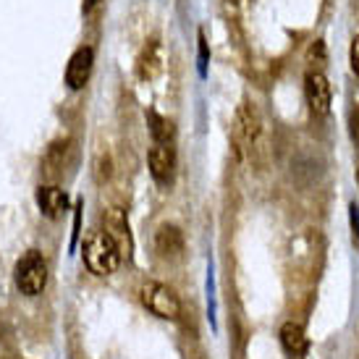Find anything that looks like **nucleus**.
I'll return each instance as SVG.
<instances>
[{"label": "nucleus", "instance_id": "nucleus-19", "mask_svg": "<svg viewBox=\"0 0 359 359\" xmlns=\"http://www.w3.org/2000/svg\"><path fill=\"white\" fill-rule=\"evenodd\" d=\"M97 3H100V0H84V3H81V11H84V13H90V11L95 8Z\"/></svg>", "mask_w": 359, "mask_h": 359}, {"label": "nucleus", "instance_id": "nucleus-1", "mask_svg": "<svg viewBox=\"0 0 359 359\" xmlns=\"http://www.w3.org/2000/svg\"><path fill=\"white\" fill-rule=\"evenodd\" d=\"M121 247L108 231H90L84 239V262L95 276H110L121 265Z\"/></svg>", "mask_w": 359, "mask_h": 359}, {"label": "nucleus", "instance_id": "nucleus-4", "mask_svg": "<svg viewBox=\"0 0 359 359\" xmlns=\"http://www.w3.org/2000/svg\"><path fill=\"white\" fill-rule=\"evenodd\" d=\"M304 95H307V105L315 116H328L333 92H330V81L323 71H309L304 76Z\"/></svg>", "mask_w": 359, "mask_h": 359}, {"label": "nucleus", "instance_id": "nucleus-16", "mask_svg": "<svg viewBox=\"0 0 359 359\" xmlns=\"http://www.w3.org/2000/svg\"><path fill=\"white\" fill-rule=\"evenodd\" d=\"M351 140L357 142V147H359V105L351 110Z\"/></svg>", "mask_w": 359, "mask_h": 359}, {"label": "nucleus", "instance_id": "nucleus-12", "mask_svg": "<svg viewBox=\"0 0 359 359\" xmlns=\"http://www.w3.org/2000/svg\"><path fill=\"white\" fill-rule=\"evenodd\" d=\"M108 233L118 241L121 252H123V247H126V255H129V250H131L129 223H126V215H123V210H121V208H113L108 212Z\"/></svg>", "mask_w": 359, "mask_h": 359}, {"label": "nucleus", "instance_id": "nucleus-9", "mask_svg": "<svg viewBox=\"0 0 359 359\" xmlns=\"http://www.w3.org/2000/svg\"><path fill=\"white\" fill-rule=\"evenodd\" d=\"M160 71H163V48H160V40H150L140 53L137 74H140V79L152 81Z\"/></svg>", "mask_w": 359, "mask_h": 359}, {"label": "nucleus", "instance_id": "nucleus-11", "mask_svg": "<svg viewBox=\"0 0 359 359\" xmlns=\"http://www.w3.org/2000/svg\"><path fill=\"white\" fill-rule=\"evenodd\" d=\"M280 344H283V349L289 351L291 357H304V351H307V336H304L302 325L286 323L280 328Z\"/></svg>", "mask_w": 359, "mask_h": 359}, {"label": "nucleus", "instance_id": "nucleus-18", "mask_svg": "<svg viewBox=\"0 0 359 359\" xmlns=\"http://www.w3.org/2000/svg\"><path fill=\"white\" fill-rule=\"evenodd\" d=\"M351 226H354V239L359 241V212L354 205H351Z\"/></svg>", "mask_w": 359, "mask_h": 359}, {"label": "nucleus", "instance_id": "nucleus-7", "mask_svg": "<svg viewBox=\"0 0 359 359\" xmlns=\"http://www.w3.org/2000/svg\"><path fill=\"white\" fill-rule=\"evenodd\" d=\"M236 126H239L244 144H250V150L257 147L259 137H262V118H259L257 108L252 102H241L239 105V110H236Z\"/></svg>", "mask_w": 359, "mask_h": 359}, {"label": "nucleus", "instance_id": "nucleus-17", "mask_svg": "<svg viewBox=\"0 0 359 359\" xmlns=\"http://www.w3.org/2000/svg\"><path fill=\"white\" fill-rule=\"evenodd\" d=\"M351 69H354V74L359 76V37L351 42Z\"/></svg>", "mask_w": 359, "mask_h": 359}, {"label": "nucleus", "instance_id": "nucleus-15", "mask_svg": "<svg viewBox=\"0 0 359 359\" xmlns=\"http://www.w3.org/2000/svg\"><path fill=\"white\" fill-rule=\"evenodd\" d=\"M95 173H97V181L108 179L110 176V160L105 158V163H102V155H100V158H97V170H95Z\"/></svg>", "mask_w": 359, "mask_h": 359}, {"label": "nucleus", "instance_id": "nucleus-13", "mask_svg": "<svg viewBox=\"0 0 359 359\" xmlns=\"http://www.w3.org/2000/svg\"><path fill=\"white\" fill-rule=\"evenodd\" d=\"M71 150V142H55V144H50V150H48V155H45V160H42V165H45V173L48 176H55L58 170L55 168H63L66 165V152Z\"/></svg>", "mask_w": 359, "mask_h": 359}, {"label": "nucleus", "instance_id": "nucleus-6", "mask_svg": "<svg viewBox=\"0 0 359 359\" xmlns=\"http://www.w3.org/2000/svg\"><path fill=\"white\" fill-rule=\"evenodd\" d=\"M92 63H95V50H92L90 45H84V48H79L71 55L69 66H66V84H69V90H81L87 84L92 74Z\"/></svg>", "mask_w": 359, "mask_h": 359}, {"label": "nucleus", "instance_id": "nucleus-3", "mask_svg": "<svg viewBox=\"0 0 359 359\" xmlns=\"http://www.w3.org/2000/svg\"><path fill=\"white\" fill-rule=\"evenodd\" d=\"M140 294H142V304L150 309L152 315H158L160 320L181 318V302L170 286L160 283V280H144Z\"/></svg>", "mask_w": 359, "mask_h": 359}, {"label": "nucleus", "instance_id": "nucleus-20", "mask_svg": "<svg viewBox=\"0 0 359 359\" xmlns=\"http://www.w3.org/2000/svg\"><path fill=\"white\" fill-rule=\"evenodd\" d=\"M357 184H359V170H357Z\"/></svg>", "mask_w": 359, "mask_h": 359}, {"label": "nucleus", "instance_id": "nucleus-10", "mask_svg": "<svg viewBox=\"0 0 359 359\" xmlns=\"http://www.w3.org/2000/svg\"><path fill=\"white\" fill-rule=\"evenodd\" d=\"M155 250L163 255V257H176L181 250H184V236L176 226H160L158 233H155Z\"/></svg>", "mask_w": 359, "mask_h": 359}, {"label": "nucleus", "instance_id": "nucleus-8", "mask_svg": "<svg viewBox=\"0 0 359 359\" xmlns=\"http://www.w3.org/2000/svg\"><path fill=\"white\" fill-rule=\"evenodd\" d=\"M37 208L42 210L45 218L58 220L60 215L69 210V194L63 189H58V187H53V184L40 187V189H37Z\"/></svg>", "mask_w": 359, "mask_h": 359}, {"label": "nucleus", "instance_id": "nucleus-2", "mask_svg": "<svg viewBox=\"0 0 359 359\" xmlns=\"http://www.w3.org/2000/svg\"><path fill=\"white\" fill-rule=\"evenodd\" d=\"M16 286L24 297H40L48 286V262L37 250H29L16 262Z\"/></svg>", "mask_w": 359, "mask_h": 359}, {"label": "nucleus", "instance_id": "nucleus-5", "mask_svg": "<svg viewBox=\"0 0 359 359\" xmlns=\"http://www.w3.org/2000/svg\"><path fill=\"white\" fill-rule=\"evenodd\" d=\"M147 163H150V173L158 184H170L173 181V173H176V155H173V147L168 142H155V147L147 155Z\"/></svg>", "mask_w": 359, "mask_h": 359}, {"label": "nucleus", "instance_id": "nucleus-14", "mask_svg": "<svg viewBox=\"0 0 359 359\" xmlns=\"http://www.w3.org/2000/svg\"><path fill=\"white\" fill-rule=\"evenodd\" d=\"M147 123H150V131L152 137H155V142H168L173 140V126H170V121H165L163 116H158L155 110H150L147 113Z\"/></svg>", "mask_w": 359, "mask_h": 359}]
</instances>
